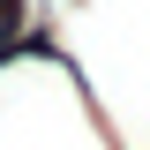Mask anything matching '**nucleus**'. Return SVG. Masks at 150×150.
<instances>
[]
</instances>
